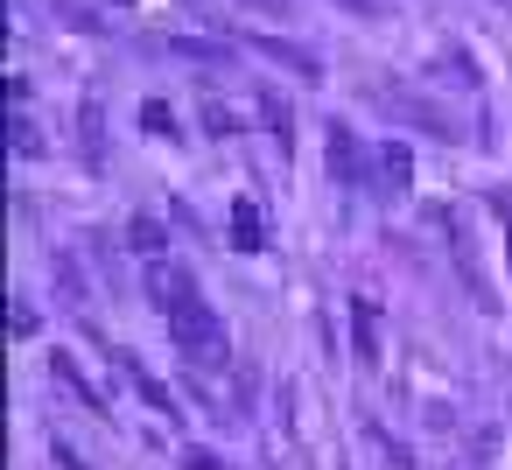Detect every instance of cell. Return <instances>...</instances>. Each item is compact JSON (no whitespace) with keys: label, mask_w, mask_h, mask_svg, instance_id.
Here are the masks:
<instances>
[{"label":"cell","mask_w":512,"mask_h":470,"mask_svg":"<svg viewBox=\"0 0 512 470\" xmlns=\"http://www.w3.org/2000/svg\"><path fill=\"white\" fill-rule=\"evenodd\" d=\"M78 127H85V162H106V127H99V99L78 106Z\"/></svg>","instance_id":"obj_12"},{"label":"cell","mask_w":512,"mask_h":470,"mask_svg":"<svg viewBox=\"0 0 512 470\" xmlns=\"http://www.w3.org/2000/svg\"><path fill=\"white\" fill-rule=\"evenodd\" d=\"M183 463L190 470H218V456H204V449H183Z\"/></svg>","instance_id":"obj_20"},{"label":"cell","mask_w":512,"mask_h":470,"mask_svg":"<svg viewBox=\"0 0 512 470\" xmlns=\"http://www.w3.org/2000/svg\"><path fill=\"white\" fill-rule=\"evenodd\" d=\"M127 246H134V253H148V260H169V232H162V218H155V211H141V218L127 225Z\"/></svg>","instance_id":"obj_11"},{"label":"cell","mask_w":512,"mask_h":470,"mask_svg":"<svg viewBox=\"0 0 512 470\" xmlns=\"http://www.w3.org/2000/svg\"><path fill=\"white\" fill-rule=\"evenodd\" d=\"M204 127H211V134H239V113L218 106V99H204Z\"/></svg>","instance_id":"obj_16"},{"label":"cell","mask_w":512,"mask_h":470,"mask_svg":"<svg viewBox=\"0 0 512 470\" xmlns=\"http://www.w3.org/2000/svg\"><path fill=\"white\" fill-rule=\"evenodd\" d=\"M148 295H155L162 309H183V302H197V281H190L176 260H148Z\"/></svg>","instance_id":"obj_3"},{"label":"cell","mask_w":512,"mask_h":470,"mask_svg":"<svg viewBox=\"0 0 512 470\" xmlns=\"http://www.w3.org/2000/svg\"><path fill=\"white\" fill-rule=\"evenodd\" d=\"M484 204H491V218L505 232V260H512V190H484Z\"/></svg>","instance_id":"obj_15"},{"label":"cell","mask_w":512,"mask_h":470,"mask_svg":"<svg viewBox=\"0 0 512 470\" xmlns=\"http://www.w3.org/2000/svg\"><path fill=\"white\" fill-rule=\"evenodd\" d=\"M169 337L183 344V358H197V379H211V365H225V323H218V309L204 295L169 309Z\"/></svg>","instance_id":"obj_1"},{"label":"cell","mask_w":512,"mask_h":470,"mask_svg":"<svg viewBox=\"0 0 512 470\" xmlns=\"http://www.w3.org/2000/svg\"><path fill=\"white\" fill-rule=\"evenodd\" d=\"M344 8H358V15H386V0H344Z\"/></svg>","instance_id":"obj_21"},{"label":"cell","mask_w":512,"mask_h":470,"mask_svg":"<svg viewBox=\"0 0 512 470\" xmlns=\"http://www.w3.org/2000/svg\"><path fill=\"white\" fill-rule=\"evenodd\" d=\"M8 330H15V337H36V309H29V302H22V295H15V302H8Z\"/></svg>","instance_id":"obj_18"},{"label":"cell","mask_w":512,"mask_h":470,"mask_svg":"<svg viewBox=\"0 0 512 470\" xmlns=\"http://www.w3.org/2000/svg\"><path fill=\"white\" fill-rule=\"evenodd\" d=\"M8 113H15V120H8V141H15V155H36L43 141H36V127H29V113H22V106H8Z\"/></svg>","instance_id":"obj_14"},{"label":"cell","mask_w":512,"mask_h":470,"mask_svg":"<svg viewBox=\"0 0 512 470\" xmlns=\"http://www.w3.org/2000/svg\"><path fill=\"white\" fill-rule=\"evenodd\" d=\"M260 113H267V127H274V134H281V141H288V127H295V113H288V106H281V99H274V92H267V99H260Z\"/></svg>","instance_id":"obj_17"},{"label":"cell","mask_w":512,"mask_h":470,"mask_svg":"<svg viewBox=\"0 0 512 470\" xmlns=\"http://www.w3.org/2000/svg\"><path fill=\"white\" fill-rule=\"evenodd\" d=\"M330 176H337V183H351V190L365 183V162H358V134H351L344 120H330Z\"/></svg>","instance_id":"obj_4"},{"label":"cell","mask_w":512,"mask_h":470,"mask_svg":"<svg viewBox=\"0 0 512 470\" xmlns=\"http://www.w3.org/2000/svg\"><path fill=\"white\" fill-rule=\"evenodd\" d=\"M246 43H253L260 57H274V64H288L295 78H316V71H323V64H316L309 50H295V43H281V36H246Z\"/></svg>","instance_id":"obj_9"},{"label":"cell","mask_w":512,"mask_h":470,"mask_svg":"<svg viewBox=\"0 0 512 470\" xmlns=\"http://www.w3.org/2000/svg\"><path fill=\"white\" fill-rule=\"evenodd\" d=\"M141 127H148V134H162V141H169V134H176V113H169V106H162V99H141Z\"/></svg>","instance_id":"obj_13"},{"label":"cell","mask_w":512,"mask_h":470,"mask_svg":"<svg viewBox=\"0 0 512 470\" xmlns=\"http://www.w3.org/2000/svg\"><path fill=\"white\" fill-rule=\"evenodd\" d=\"M267 232H260V204L253 197H232V253H260Z\"/></svg>","instance_id":"obj_7"},{"label":"cell","mask_w":512,"mask_h":470,"mask_svg":"<svg viewBox=\"0 0 512 470\" xmlns=\"http://www.w3.org/2000/svg\"><path fill=\"white\" fill-rule=\"evenodd\" d=\"M50 456H57V463H64V470H92V463H85V456H78V449H71V442H50Z\"/></svg>","instance_id":"obj_19"},{"label":"cell","mask_w":512,"mask_h":470,"mask_svg":"<svg viewBox=\"0 0 512 470\" xmlns=\"http://www.w3.org/2000/svg\"><path fill=\"white\" fill-rule=\"evenodd\" d=\"M435 225H442V239H449V260H456V274H463V288L484 302V309H498V288L484 281V260H477V246H470V232H463V218L456 211H435Z\"/></svg>","instance_id":"obj_2"},{"label":"cell","mask_w":512,"mask_h":470,"mask_svg":"<svg viewBox=\"0 0 512 470\" xmlns=\"http://www.w3.org/2000/svg\"><path fill=\"white\" fill-rule=\"evenodd\" d=\"M407 183H414V155H407V141H386L379 148V190L386 197H407Z\"/></svg>","instance_id":"obj_6"},{"label":"cell","mask_w":512,"mask_h":470,"mask_svg":"<svg viewBox=\"0 0 512 470\" xmlns=\"http://www.w3.org/2000/svg\"><path fill=\"white\" fill-rule=\"evenodd\" d=\"M351 344H358V365H379V309L365 295L351 302Z\"/></svg>","instance_id":"obj_8"},{"label":"cell","mask_w":512,"mask_h":470,"mask_svg":"<svg viewBox=\"0 0 512 470\" xmlns=\"http://www.w3.org/2000/svg\"><path fill=\"white\" fill-rule=\"evenodd\" d=\"M50 379H57V386H71L92 414H106V393H92V386H85V372H78V358H71V351H50Z\"/></svg>","instance_id":"obj_10"},{"label":"cell","mask_w":512,"mask_h":470,"mask_svg":"<svg viewBox=\"0 0 512 470\" xmlns=\"http://www.w3.org/2000/svg\"><path fill=\"white\" fill-rule=\"evenodd\" d=\"M120 365H127V379H134V393H141V400H148V407H155L162 421H176V393H169V386H162V379H155V372H148V365H141L134 351H120Z\"/></svg>","instance_id":"obj_5"}]
</instances>
